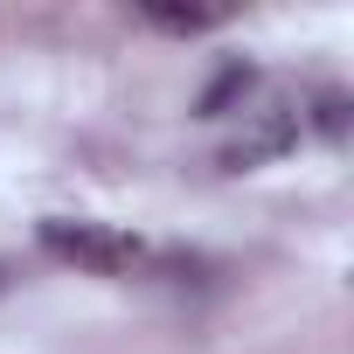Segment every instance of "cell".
<instances>
[{
    "label": "cell",
    "mask_w": 354,
    "mask_h": 354,
    "mask_svg": "<svg viewBox=\"0 0 354 354\" xmlns=\"http://www.w3.org/2000/svg\"><path fill=\"white\" fill-rule=\"evenodd\" d=\"M42 250L77 264V271H97V278H118V271H139L146 264V243L118 223H42Z\"/></svg>",
    "instance_id": "1"
},
{
    "label": "cell",
    "mask_w": 354,
    "mask_h": 354,
    "mask_svg": "<svg viewBox=\"0 0 354 354\" xmlns=\"http://www.w3.org/2000/svg\"><path fill=\"white\" fill-rule=\"evenodd\" d=\"M153 28H167V35H202L209 21H216V8H160V0H146L139 8Z\"/></svg>",
    "instance_id": "4"
},
{
    "label": "cell",
    "mask_w": 354,
    "mask_h": 354,
    "mask_svg": "<svg viewBox=\"0 0 354 354\" xmlns=\"http://www.w3.org/2000/svg\"><path fill=\"white\" fill-rule=\"evenodd\" d=\"M0 285H8V278H0Z\"/></svg>",
    "instance_id": "6"
},
{
    "label": "cell",
    "mask_w": 354,
    "mask_h": 354,
    "mask_svg": "<svg viewBox=\"0 0 354 354\" xmlns=\"http://www.w3.org/2000/svg\"><path fill=\"white\" fill-rule=\"evenodd\" d=\"M250 84H257V70H250L243 56H230V63L216 70V84H209V91L195 97V118H223V111H230L236 97H250Z\"/></svg>",
    "instance_id": "3"
},
{
    "label": "cell",
    "mask_w": 354,
    "mask_h": 354,
    "mask_svg": "<svg viewBox=\"0 0 354 354\" xmlns=\"http://www.w3.org/2000/svg\"><path fill=\"white\" fill-rule=\"evenodd\" d=\"M299 146V111H257L230 146H223V167L230 174H250V167H264V160H285Z\"/></svg>",
    "instance_id": "2"
},
{
    "label": "cell",
    "mask_w": 354,
    "mask_h": 354,
    "mask_svg": "<svg viewBox=\"0 0 354 354\" xmlns=\"http://www.w3.org/2000/svg\"><path fill=\"white\" fill-rule=\"evenodd\" d=\"M313 125H319L326 139H340V132H347V97H340V91H326V97L313 104Z\"/></svg>",
    "instance_id": "5"
}]
</instances>
